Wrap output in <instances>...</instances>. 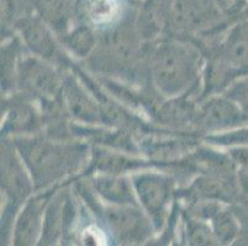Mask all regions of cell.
I'll list each match as a JSON object with an SVG mask.
<instances>
[{
  "mask_svg": "<svg viewBox=\"0 0 248 246\" xmlns=\"http://www.w3.org/2000/svg\"><path fill=\"white\" fill-rule=\"evenodd\" d=\"M31 175L36 192L57 188L90 161L83 142L52 139L40 134L10 138Z\"/></svg>",
  "mask_w": 248,
  "mask_h": 246,
  "instance_id": "obj_1",
  "label": "cell"
},
{
  "mask_svg": "<svg viewBox=\"0 0 248 246\" xmlns=\"http://www.w3.org/2000/svg\"><path fill=\"white\" fill-rule=\"evenodd\" d=\"M204 67V58L197 49L182 43H166L153 54L151 76L162 96L168 100L182 99L202 84Z\"/></svg>",
  "mask_w": 248,
  "mask_h": 246,
  "instance_id": "obj_2",
  "label": "cell"
},
{
  "mask_svg": "<svg viewBox=\"0 0 248 246\" xmlns=\"http://www.w3.org/2000/svg\"><path fill=\"white\" fill-rule=\"evenodd\" d=\"M248 76V27H238L220 51L205 62L202 85L205 96L222 94L237 79Z\"/></svg>",
  "mask_w": 248,
  "mask_h": 246,
  "instance_id": "obj_3",
  "label": "cell"
},
{
  "mask_svg": "<svg viewBox=\"0 0 248 246\" xmlns=\"http://www.w3.org/2000/svg\"><path fill=\"white\" fill-rule=\"evenodd\" d=\"M130 176L139 207L145 212L153 227L159 228L174 200L175 180L166 171L151 168L136 171Z\"/></svg>",
  "mask_w": 248,
  "mask_h": 246,
  "instance_id": "obj_4",
  "label": "cell"
},
{
  "mask_svg": "<svg viewBox=\"0 0 248 246\" xmlns=\"http://www.w3.org/2000/svg\"><path fill=\"white\" fill-rule=\"evenodd\" d=\"M64 78L53 63L33 54H22L15 75L20 94L33 101L53 102L61 99Z\"/></svg>",
  "mask_w": 248,
  "mask_h": 246,
  "instance_id": "obj_5",
  "label": "cell"
},
{
  "mask_svg": "<svg viewBox=\"0 0 248 246\" xmlns=\"http://www.w3.org/2000/svg\"><path fill=\"white\" fill-rule=\"evenodd\" d=\"M191 125L202 133L211 135L248 126V119L226 95L214 94L205 96L195 108Z\"/></svg>",
  "mask_w": 248,
  "mask_h": 246,
  "instance_id": "obj_6",
  "label": "cell"
},
{
  "mask_svg": "<svg viewBox=\"0 0 248 246\" xmlns=\"http://www.w3.org/2000/svg\"><path fill=\"white\" fill-rule=\"evenodd\" d=\"M36 192L31 175L10 138L1 143V193L11 209L19 211Z\"/></svg>",
  "mask_w": 248,
  "mask_h": 246,
  "instance_id": "obj_7",
  "label": "cell"
},
{
  "mask_svg": "<svg viewBox=\"0 0 248 246\" xmlns=\"http://www.w3.org/2000/svg\"><path fill=\"white\" fill-rule=\"evenodd\" d=\"M61 101L69 116L87 127H109L105 108L82 81L74 75L64 76Z\"/></svg>",
  "mask_w": 248,
  "mask_h": 246,
  "instance_id": "obj_8",
  "label": "cell"
},
{
  "mask_svg": "<svg viewBox=\"0 0 248 246\" xmlns=\"http://www.w3.org/2000/svg\"><path fill=\"white\" fill-rule=\"evenodd\" d=\"M56 191L57 188L35 192L22 204L13 220L11 246H37L41 239L47 206Z\"/></svg>",
  "mask_w": 248,
  "mask_h": 246,
  "instance_id": "obj_9",
  "label": "cell"
},
{
  "mask_svg": "<svg viewBox=\"0 0 248 246\" xmlns=\"http://www.w3.org/2000/svg\"><path fill=\"white\" fill-rule=\"evenodd\" d=\"M103 217L112 233L124 243L134 246L150 234L152 223L139 206L104 204Z\"/></svg>",
  "mask_w": 248,
  "mask_h": 246,
  "instance_id": "obj_10",
  "label": "cell"
},
{
  "mask_svg": "<svg viewBox=\"0 0 248 246\" xmlns=\"http://www.w3.org/2000/svg\"><path fill=\"white\" fill-rule=\"evenodd\" d=\"M88 182L90 191L104 204L139 206L130 175L93 173Z\"/></svg>",
  "mask_w": 248,
  "mask_h": 246,
  "instance_id": "obj_11",
  "label": "cell"
},
{
  "mask_svg": "<svg viewBox=\"0 0 248 246\" xmlns=\"http://www.w3.org/2000/svg\"><path fill=\"white\" fill-rule=\"evenodd\" d=\"M93 173L115 174V175H132L143 169L157 166L150 160L137 158L134 153L117 150V149L99 146L92 152L89 161Z\"/></svg>",
  "mask_w": 248,
  "mask_h": 246,
  "instance_id": "obj_12",
  "label": "cell"
},
{
  "mask_svg": "<svg viewBox=\"0 0 248 246\" xmlns=\"http://www.w3.org/2000/svg\"><path fill=\"white\" fill-rule=\"evenodd\" d=\"M41 117L33 100L22 95V99L11 100L8 105L3 121V132L10 138L21 135L38 134L37 130L41 126Z\"/></svg>",
  "mask_w": 248,
  "mask_h": 246,
  "instance_id": "obj_13",
  "label": "cell"
},
{
  "mask_svg": "<svg viewBox=\"0 0 248 246\" xmlns=\"http://www.w3.org/2000/svg\"><path fill=\"white\" fill-rule=\"evenodd\" d=\"M197 142L191 139L163 137V138H150L143 141L140 145V150L147 155L148 160L155 165L172 164L184 157L193 154L197 149Z\"/></svg>",
  "mask_w": 248,
  "mask_h": 246,
  "instance_id": "obj_14",
  "label": "cell"
},
{
  "mask_svg": "<svg viewBox=\"0 0 248 246\" xmlns=\"http://www.w3.org/2000/svg\"><path fill=\"white\" fill-rule=\"evenodd\" d=\"M186 236L188 246H222L209 222L199 218L186 222Z\"/></svg>",
  "mask_w": 248,
  "mask_h": 246,
  "instance_id": "obj_15",
  "label": "cell"
},
{
  "mask_svg": "<svg viewBox=\"0 0 248 246\" xmlns=\"http://www.w3.org/2000/svg\"><path fill=\"white\" fill-rule=\"evenodd\" d=\"M222 94L231 99L248 119V76L234 80Z\"/></svg>",
  "mask_w": 248,
  "mask_h": 246,
  "instance_id": "obj_16",
  "label": "cell"
},
{
  "mask_svg": "<svg viewBox=\"0 0 248 246\" xmlns=\"http://www.w3.org/2000/svg\"><path fill=\"white\" fill-rule=\"evenodd\" d=\"M80 246H107L103 230L96 225H89L82 230L79 236Z\"/></svg>",
  "mask_w": 248,
  "mask_h": 246,
  "instance_id": "obj_17",
  "label": "cell"
},
{
  "mask_svg": "<svg viewBox=\"0 0 248 246\" xmlns=\"http://www.w3.org/2000/svg\"><path fill=\"white\" fill-rule=\"evenodd\" d=\"M225 153L238 171L248 170V145L230 146L225 149Z\"/></svg>",
  "mask_w": 248,
  "mask_h": 246,
  "instance_id": "obj_18",
  "label": "cell"
},
{
  "mask_svg": "<svg viewBox=\"0 0 248 246\" xmlns=\"http://www.w3.org/2000/svg\"><path fill=\"white\" fill-rule=\"evenodd\" d=\"M246 15L248 16V5H247V8H246Z\"/></svg>",
  "mask_w": 248,
  "mask_h": 246,
  "instance_id": "obj_19",
  "label": "cell"
}]
</instances>
